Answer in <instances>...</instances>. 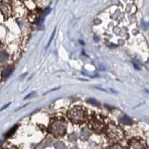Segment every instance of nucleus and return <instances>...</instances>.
<instances>
[{
  "mask_svg": "<svg viewBox=\"0 0 149 149\" xmlns=\"http://www.w3.org/2000/svg\"><path fill=\"white\" fill-rule=\"evenodd\" d=\"M67 117L72 123L81 125L87 121L88 113L84 107L74 106L69 110L67 113Z\"/></svg>",
  "mask_w": 149,
  "mask_h": 149,
  "instance_id": "nucleus-1",
  "label": "nucleus"
},
{
  "mask_svg": "<svg viewBox=\"0 0 149 149\" xmlns=\"http://www.w3.org/2000/svg\"><path fill=\"white\" fill-rule=\"evenodd\" d=\"M66 125L67 123L63 118H55L52 120L49 125V130L53 136L60 137L66 133Z\"/></svg>",
  "mask_w": 149,
  "mask_h": 149,
  "instance_id": "nucleus-2",
  "label": "nucleus"
},
{
  "mask_svg": "<svg viewBox=\"0 0 149 149\" xmlns=\"http://www.w3.org/2000/svg\"><path fill=\"white\" fill-rule=\"evenodd\" d=\"M89 127L96 133H102L107 129L104 119L100 115L93 113L89 119Z\"/></svg>",
  "mask_w": 149,
  "mask_h": 149,
  "instance_id": "nucleus-3",
  "label": "nucleus"
},
{
  "mask_svg": "<svg viewBox=\"0 0 149 149\" xmlns=\"http://www.w3.org/2000/svg\"><path fill=\"white\" fill-rule=\"evenodd\" d=\"M107 136L113 141H119L123 138L124 131L120 127L116 125H110L106 129Z\"/></svg>",
  "mask_w": 149,
  "mask_h": 149,
  "instance_id": "nucleus-4",
  "label": "nucleus"
},
{
  "mask_svg": "<svg viewBox=\"0 0 149 149\" xmlns=\"http://www.w3.org/2000/svg\"><path fill=\"white\" fill-rule=\"evenodd\" d=\"M127 149H148L146 143L140 138H133L128 142Z\"/></svg>",
  "mask_w": 149,
  "mask_h": 149,
  "instance_id": "nucleus-5",
  "label": "nucleus"
},
{
  "mask_svg": "<svg viewBox=\"0 0 149 149\" xmlns=\"http://www.w3.org/2000/svg\"><path fill=\"white\" fill-rule=\"evenodd\" d=\"M8 8H10V6L8 4L5 3V5H3V2H1V11L2 14H5L6 16H8L10 13V10H8Z\"/></svg>",
  "mask_w": 149,
  "mask_h": 149,
  "instance_id": "nucleus-6",
  "label": "nucleus"
},
{
  "mask_svg": "<svg viewBox=\"0 0 149 149\" xmlns=\"http://www.w3.org/2000/svg\"><path fill=\"white\" fill-rule=\"evenodd\" d=\"M12 72H13V67L12 66H8V67L5 68V70H4L3 72H2V75L5 78H8V77L10 76Z\"/></svg>",
  "mask_w": 149,
  "mask_h": 149,
  "instance_id": "nucleus-7",
  "label": "nucleus"
},
{
  "mask_svg": "<svg viewBox=\"0 0 149 149\" xmlns=\"http://www.w3.org/2000/svg\"><path fill=\"white\" fill-rule=\"evenodd\" d=\"M121 120H122V123L126 125H131V124H132V120H131V119H130L129 116H124Z\"/></svg>",
  "mask_w": 149,
  "mask_h": 149,
  "instance_id": "nucleus-8",
  "label": "nucleus"
},
{
  "mask_svg": "<svg viewBox=\"0 0 149 149\" xmlns=\"http://www.w3.org/2000/svg\"><path fill=\"white\" fill-rule=\"evenodd\" d=\"M88 102L89 103L92 104L93 105H95V106H99L100 105V104L98 103V101L95 100V99H93V98H90V99H88Z\"/></svg>",
  "mask_w": 149,
  "mask_h": 149,
  "instance_id": "nucleus-9",
  "label": "nucleus"
},
{
  "mask_svg": "<svg viewBox=\"0 0 149 149\" xmlns=\"http://www.w3.org/2000/svg\"><path fill=\"white\" fill-rule=\"evenodd\" d=\"M36 95H37V92H32V93H31L29 94V95H28L27 96L25 97V98H24V99H28V98H33V97L35 96Z\"/></svg>",
  "mask_w": 149,
  "mask_h": 149,
  "instance_id": "nucleus-10",
  "label": "nucleus"
},
{
  "mask_svg": "<svg viewBox=\"0 0 149 149\" xmlns=\"http://www.w3.org/2000/svg\"><path fill=\"white\" fill-rule=\"evenodd\" d=\"M17 127H18V125H16L15 127H13V128H12L11 130H9V132H8V134H7V136H10V135H11V134H13V133L14 132V130H15L17 128Z\"/></svg>",
  "mask_w": 149,
  "mask_h": 149,
  "instance_id": "nucleus-11",
  "label": "nucleus"
},
{
  "mask_svg": "<svg viewBox=\"0 0 149 149\" xmlns=\"http://www.w3.org/2000/svg\"><path fill=\"white\" fill-rule=\"evenodd\" d=\"M10 103H8V104L5 105V106H4V107H2V109H1V110H4V109H5V108H6V107H8V106H9V105H10Z\"/></svg>",
  "mask_w": 149,
  "mask_h": 149,
  "instance_id": "nucleus-12",
  "label": "nucleus"
}]
</instances>
